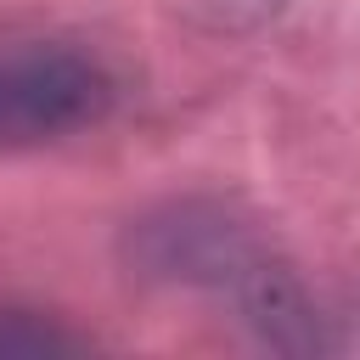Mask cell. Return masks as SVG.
<instances>
[{"label": "cell", "mask_w": 360, "mask_h": 360, "mask_svg": "<svg viewBox=\"0 0 360 360\" xmlns=\"http://www.w3.org/2000/svg\"><path fill=\"white\" fill-rule=\"evenodd\" d=\"M118 101L101 56L68 39H22L0 51V152H39L96 129Z\"/></svg>", "instance_id": "obj_1"}, {"label": "cell", "mask_w": 360, "mask_h": 360, "mask_svg": "<svg viewBox=\"0 0 360 360\" xmlns=\"http://www.w3.org/2000/svg\"><path fill=\"white\" fill-rule=\"evenodd\" d=\"M73 349H90V338H84V332H73V326H62L56 315H39V309L0 304V360L73 354Z\"/></svg>", "instance_id": "obj_2"}]
</instances>
